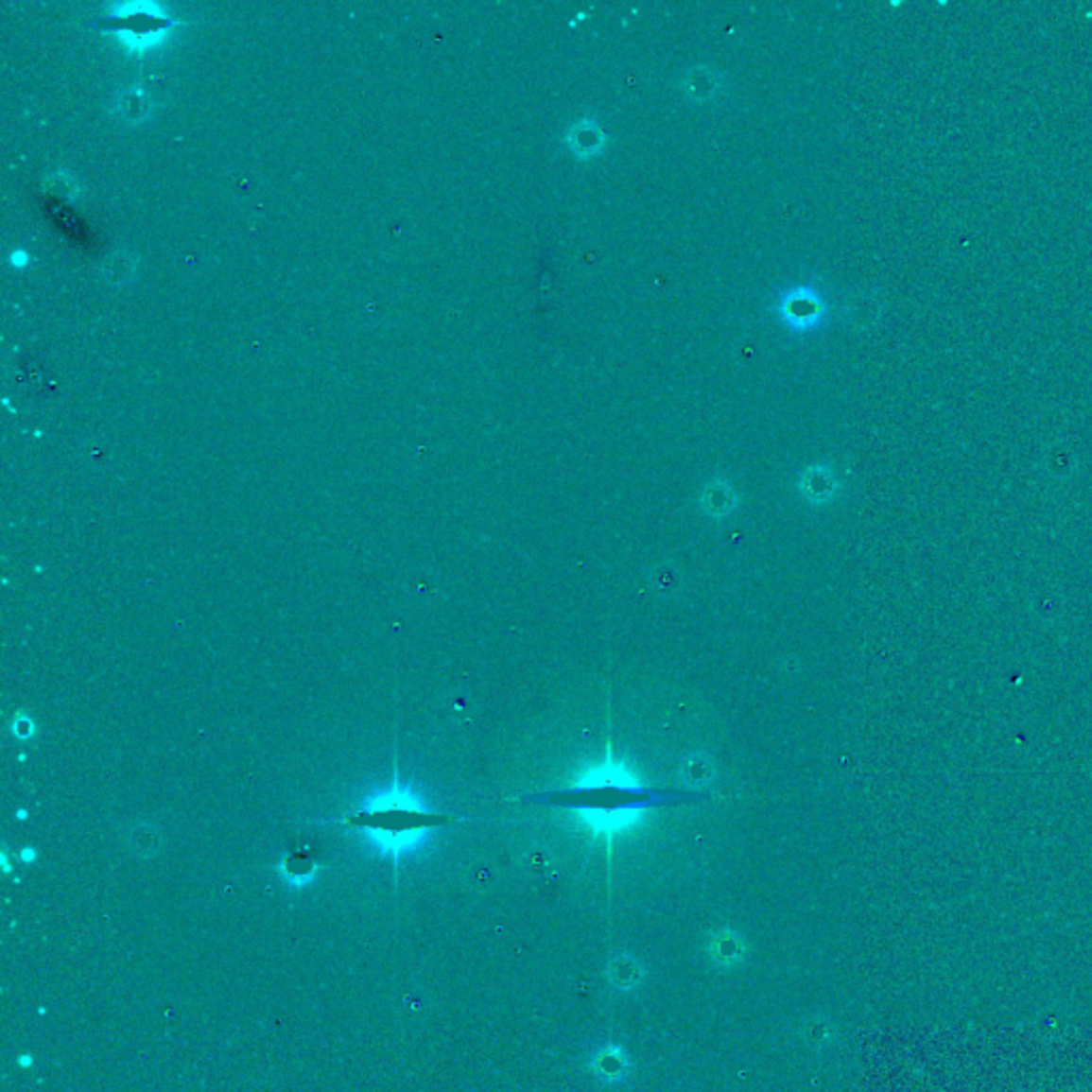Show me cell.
Listing matches in <instances>:
<instances>
[{"mask_svg":"<svg viewBox=\"0 0 1092 1092\" xmlns=\"http://www.w3.org/2000/svg\"><path fill=\"white\" fill-rule=\"evenodd\" d=\"M35 856H37V854L32 852V849H24V852H22V860H24V862H30Z\"/></svg>","mask_w":1092,"mask_h":1092,"instance_id":"cell-4","label":"cell"},{"mask_svg":"<svg viewBox=\"0 0 1092 1092\" xmlns=\"http://www.w3.org/2000/svg\"><path fill=\"white\" fill-rule=\"evenodd\" d=\"M28 261H30L28 254H26V252H22V250H18V252H13V254H11V263H13L15 267H26V265H28Z\"/></svg>","mask_w":1092,"mask_h":1092,"instance_id":"cell-3","label":"cell"},{"mask_svg":"<svg viewBox=\"0 0 1092 1092\" xmlns=\"http://www.w3.org/2000/svg\"><path fill=\"white\" fill-rule=\"evenodd\" d=\"M353 820L380 856L399 858L423 847L431 832L448 817L425 805L410 786L393 779L387 789L373 794Z\"/></svg>","mask_w":1092,"mask_h":1092,"instance_id":"cell-2","label":"cell"},{"mask_svg":"<svg viewBox=\"0 0 1092 1092\" xmlns=\"http://www.w3.org/2000/svg\"><path fill=\"white\" fill-rule=\"evenodd\" d=\"M681 798V791L647 786L623 762L606 755V760L582 769L565 786L538 791V796L529 800L562 808L596 839L611 841L636 828L653 808L672 805Z\"/></svg>","mask_w":1092,"mask_h":1092,"instance_id":"cell-1","label":"cell"}]
</instances>
